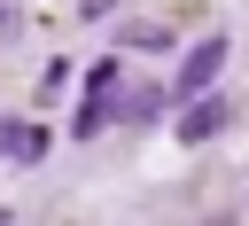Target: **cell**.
I'll list each match as a JSON object with an SVG mask.
<instances>
[{"mask_svg":"<svg viewBox=\"0 0 249 226\" xmlns=\"http://www.w3.org/2000/svg\"><path fill=\"white\" fill-rule=\"evenodd\" d=\"M218 70H226V39H195V47L179 55V78H171V94H179V101H202V94L218 86Z\"/></svg>","mask_w":249,"mask_h":226,"instance_id":"1","label":"cell"},{"mask_svg":"<svg viewBox=\"0 0 249 226\" xmlns=\"http://www.w3.org/2000/svg\"><path fill=\"white\" fill-rule=\"evenodd\" d=\"M0 156H8V164H39V156H47V132H39L31 117H0Z\"/></svg>","mask_w":249,"mask_h":226,"instance_id":"2","label":"cell"},{"mask_svg":"<svg viewBox=\"0 0 249 226\" xmlns=\"http://www.w3.org/2000/svg\"><path fill=\"white\" fill-rule=\"evenodd\" d=\"M210 132H226V101H210V94H202V101H187V109H179V140L195 148V140H210Z\"/></svg>","mask_w":249,"mask_h":226,"instance_id":"3","label":"cell"},{"mask_svg":"<svg viewBox=\"0 0 249 226\" xmlns=\"http://www.w3.org/2000/svg\"><path fill=\"white\" fill-rule=\"evenodd\" d=\"M156 109H163V94H156V86H124V94H117V117H124V125H148Z\"/></svg>","mask_w":249,"mask_h":226,"instance_id":"4","label":"cell"},{"mask_svg":"<svg viewBox=\"0 0 249 226\" xmlns=\"http://www.w3.org/2000/svg\"><path fill=\"white\" fill-rule=\"evenodd\" d=\"M109 86H117V62H93V70H86V86H78V94H86V101H109Z\"/></svg>","mask_w":249,"mask_h":226,"instance_id":"5","label":"cell"},{"mask_svg":"<svg viewBox=\"0 0 249 226\" xmlns=\"http://www.w3.org/2000/svg\"><path fill=\"white\" fill-rule=\"evenodd\" d=\"M0 23H8V8H0Z\"/></svg>","mask_w":249,"mask_h":226,"instance_id":"6","label":"cell"},{"mask_svg":"<svg viewBox=\"0 0 249 226\" xmlns=\"http://www.w3.org/2000/svg\"><path fill=\"white\" fill-rule=\"evenodd\" d=\"M0 226H8V210H0Z\"/></svg>","mask_w":249,"mask_h":226,"instance_id":"7","label":"cell"}]
</instances>
